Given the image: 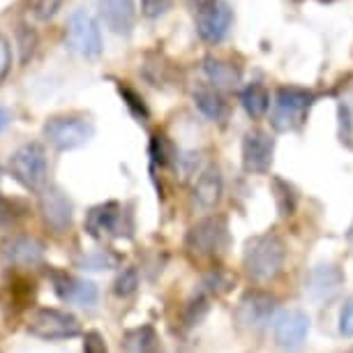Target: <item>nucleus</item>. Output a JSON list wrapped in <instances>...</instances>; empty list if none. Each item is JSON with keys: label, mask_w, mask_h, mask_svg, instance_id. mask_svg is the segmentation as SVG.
<instances>
[{"label": "nucleus", "mask_w": 353, "mask_h": 353, "mask_svg": "<svg viewBox=\"0 0 353 353\" xmlns=\"http://www.w3.org/2000/svg\"><path fill=\"white\" fill-rule=\"evenodd\" d=\"M316 102V92L301 85H279L270 104V125L275 132L289 134L298 132L307 123L312 106Z\"/></svg>", "instance_id": "nucleus-1"}, {"label": "nucleus", "mask_w": 353, "mask_h": 353, "mask_svg": "<svg viewBox=\"0 0 353 353\" xmlns=\"http://www.w3.org/2000/svg\"><path fill=\"white\" fill-rule=\"evenodd\" d=\"M286 259L284 241L277 233H261L245 243V254H243V268L248 272L250 279L263 284L275 279L282 272Z\"/></svg>", "instance_id": "nucleus-2"}, {"label": "nucleus", "mask_w": 353, "mask_h": 353, "mask_svg": "<svg viewBox=\"0 0 353 353\" xmlns=\"http://www.w3.org/2000/svg\"><path fill=\"white\" fill-rule=\"evenodd\" d=\"M12 178L28 192H42L49 181V162L42 143H23L10 155Z\"/></svg>", "instance_id": "nucleus-3"}, {"label": "nucleus", "mask_w": 353, "mask_h": 353, "mask_svg": "<svg viewBox=\"0 0 353 353\" xmlns=\"http://www.w3.org/2000/svg\"><path fill=\"white\" fill-rule=\"evenodd\" d=\"M26 330L44 342H65L81 335V323L74 314L56 307H39L30 314Z\"/></svg>", "instance_id": "nucleus-4"}, {"label": "nucleus", "mask_w": 353, "mask_h": 353, "mask_svg": "<svg viewBox=\"0 0 353 353\" xmlns=\"http://www.w3.org/2000/svg\"><path fill=\"white\" fill-rule=\"evenodd\" d=\"M229 245V226L222 215L196 222L185 236V250L196 259H212L222 254Z\"/></svg>", "instance_id": "nucleus-5"}, {"label": "nucleus", "mask_w": 353, "mask_h": 353, "mask_svg": "<svg viewBox=\"0 0 353 353\" xmlns=\"http://www.w3.org/2000/svg\"><path fill=\"white\" fill-rule=\"evenodd\" d=\"M44 139L56 150L81 148L95 137V125L83 116H53L44 123Z\"/></svg>", "instance_id": "nucleus-6"}, {"label": "nucleus", "mask_w": 353, "mask_h": 353, "mask_svg": "<svg viewBox=\"0 0 353 353\" xmlns=\"http://www.w3.org/2000/svg\"><path fill=\"white\" fill-rule=\"evenodd\" d=\"M128 212L118 201H106L92 205L85 215V231L95 241H104V238H123L132 236V224L125 222Z\"/></svg>", "instance_id": "nucleus-7"}, {"label": "nucleus", "mask_w": 353, "mask_h": 353, "mask_svg": "<svg viewBox=\"0 0 353 353\" xmlns=\"http://www.w3.org/2000/svg\"><path fill=\"white\" fill-rule=\"evenodd\" d=\"M68 46L81 58H97L102 53V32H99L95 19L85 12H74L68 19V30H65Z\"/></svg>", "instance_id": "nucleus-8"}, {"label": "nucleus", "mask_w": 353, "mask_h": 353, "mask_svg": "<svg viewBox=\"0 0 353 353\" xmlns=\"http://www.w3.org/2000/svg\"><path fill=\"white\" fill-rule=\"evenodd\" d=\"M233 26V10L224 0H210L196 10V32L203 42L219 44Z\"/></svg>", "instance_id": "nucleus-9"}, {"label": "nucleus", "mask_w": 353, "mask_h": 353, "mask_svg": "<svg viewBox=\"0 0 353 353\" xmlns=\"http://www.w3.org/2000/svg\"><path fill=\"white\" fill-rule=\"evenodd\" d=\"M49 279H51L53 293H56L63 303L79 305V307H95L99 301V289L90 279L70 275V272H65V270H51Z\"/></svg>", "instance_id": "nucleus-10"}, {"label": "nucleus", "mask_w": 353, "mask_h": 353, "mask_svg": "<svg viewBox=\"0 0 353 353\" xmlns=\"http://www.w3.org/2000/svg\"><path fill=\"white\" fill-rule=\"evenodd\" d=\"M37 194L44 224L56 233L68 231L72 226V219H74V203H72V199L58 185H46Z\"/></svg>", "instance_id": "nucleus-11"}, {"label": "nucleus", "mask_w": 353, "mask_h": 353, "mask_svg": "<svg viewBox=\"0 0 353 353\" xmlns=\"http://www.w3.org/2000/svg\"><path fill=\"white\" fill-rule=\"evenodd\" d=\"M272 157H275V139L263 130H250L243 139V169L263 176L270 171Z\"/></svg>", "instance_id": "nucleus-12"}, {"label": "nucleus", "mask_w": 353, "mask_h": 353, "mask_svg": "<svg viewBox=\"0 0 353 353\" xmlns=\"http://www.w3.org/2000/svg\"><path fill=\"white\" fill-rule=\"evenodd\" d=\"M272 330H275V339L277 344L282 346L284 351L296 353L305 346V339H307L310 332V316L301 310H284L279 312L272 321Z\"/></svg>", "instance_id": "nucleus-13"}, {"label": "nucleus", "mask_w": 353, "mask_h": 353, "mask_svg": "<svg viewBox=\"0 0 353 353\" xmlns=\"http://www.w3.org/2000/svg\"><path fill=\"white\" fill-rule=\"evenodd\" d=\"M277 310V301L265 291H248L236 307V319L248 328H263L270 323Z\"/></svg>", "instance_id": "nucleus-14"}, {"label": "nucleus", "mask_w": 353, "mask_h": 353, "mask_svg": "<svg viewBox=\"0 0 353 353\" xmlns=\"http://www.w3.org/2000/svg\"><path fill=\"white\" fill-rule=\"evenodd\" d=\"M0 259L5 265L32 268V265L42 263L44 243L35 236H14L0 245Z\"/></svg>", "instance_id": "nucleus-15"}, {"label": "nucleus", "mask_w": 353, "mask_h": 353, "mask_svg": "<svg viewBox=\"0 0 353 353\" xmlns=\"http://www.w3.org/2000/svg\"><path fill=\"white\" fill-rule=\"evenodd\" d=\"M344 284V275L337 265L332 263H321L316 268H312L310 277H307V293L312 301L316 303H325L330 298H335L339 289Z\"/></svg>", "instance_id": "nucleus-16"}, {"label": "nucleus", "mask_w": 353, "mask_h": 353, "mask_svg": "<svg viewBox=\"0 0 353 353\" xmlns=\"http://www.w3.org/2000/svg\"><path fill=\"white\" fill-rule=\"evenodd\" d=\"M99 14L104 26L116 35H130L137 23L134 0H99Z\"/></svg>", "instance_id": "nucleus-17"}, {"label": "nucleus", "mask_w": 353, "mask_h": 353, "mask_svg": "<svg viewBox=\"0 0 353 353\" xmlns=\"http://www.w3.org/2000/svg\"><path fill=\"white\" fill-rule=\"evenodd\" d=\"M222 173H219L217 166H205V169L199 173L194 190H192V201L199 210H212L222 199Z\"/></svg>", "instance_id": "nucleus-18"}, {"label": "nucleus", "mask_w": 353, "mask_h": 353, "mask_svg": "<svg viewBox=\"0 0 353 353\" xmlns=\"http://www.w3.org/2000/svg\"><path fill=\"white\" fill-rule=\"evenodd\" d=\"M201 70L215 88H236L243 79V70L236 63L217 56H205L201 61Z\"/></svg>", "instance_id": "nucleus-19"}, {"label": "nucleus", "mask_w": 353, "mask_h": 353, "mask_svg": "<svg viewBox=\"0 0 353 353\" xmlns=\"http://www.w3.org/2000/svg\"><path fill=\"white\" fill-rule=\"evenodd\" d=\"M125 353H162V339L152 325H139L125 332L123 337Z\"/></svg>", "instance_id": "nucleus-20"}, {"label": "nucleus", "mask_w": 353, "mask_h": 353, "mask_svg": "<svg viewBox=\"0 0 353 353\" xmlns=\"http://www.w3.org/2000/svg\"><path fill=\"white\" fill-rule=\"evenodd\" d=\"M194 104L208 121L222 123L224 118L229 116V104H226L224 95L215 85H212V88H199L194 92Z\"/></svg>", "instance_id": "nucleus-21"}, {"label": "nucleus", "mask_w": 353, "mask_h": 353, "mask_svg": "<svg viewBox=\"0 0 353 353\" xmlns=\"http://www.w3.org/2000/svg\"><path fill=\"white\" fill-rule=\"evenodd\" d=\"M241 104L250 118H261L270 109V92L261 83H250L241 90Z\"/></svg>", "instance_id": "nucleus-22"}, {"label": "nucleus", "mask_w": 353, "mask_h": 353, "mask_svg": "<svg viewBox=\"0 0 353 353\" xmlns=\"http://www.w3.org/2000/svg\"><path fill=\"white\" fill-rule=\"evenodd\" d=\"M337 137L339 143L353 152V90L342 95L337 102Z\"/></svg>", "instance_id": "nucleus-23"}, {"label": "nucleus", "mask_w": 353, "mask_h": 353, "mask_svg": "<svg viewBox=\"0 0 353 353\" xmlns=\"http://www.w3.org/2000/svg\"><path fill=\"white\" fill-rule=\"evenodd\" d=\"M178 148H176V143L171 141L166 134H155L150 139V157H152V162L159 164V166H176L178 162Z\"/></svg>", "instance_id": "nucleus-24"}, {"label": "nucleus", "mask_w": 353, "mask_h": 353, "mask_svg": "<svg viewBox=\"0 0 353 353\" xmlns=\"http://www.w3.org/2000/svg\"><path fill=\"white\" fill-rule=\"evenodd\" d=\"M26 217H28V205L21 199L0 196V229H17Z\"/></svg>", "instance_id": "nucleus-25"}, {"label": "nucleus", "mask_w": 353, "mask_h": 353, "mask_svg": "<svg viewBox=\"0 0 353 353\" xmlns=\"http://www.w3.org/2000/svg\"><path fill=\"white\" fill-rule=\"evenodd\" d=\"M272 196H275L277 210L282 217H289L296 212V205H298L296 190L286 181H282V178H272Z\"/></svg>", "instance_id": "nucleus-26"}, {"label": "nucleus", "mask_w": 353, "mask_h": 353, "mask_svg": "<svg viewBox=\"0 0 353 353\" xmlns=\"http://www.w3.org/2000/svg\"><path fill=\"white\" fill-rule=\"evenodd\" d=\"M118 92H121V97H123V102H125V106L130 109V113L134 118H139L141 123H145L148 121V106H145V102H143V97L139 95L137 90H132L130 85H118Z\"/></svg>", "instance_id": "nucleus-27"}, {"label": "nucleus", "mask_w": 353, "mask_h": 353, "mask_svg": "<svg viewBox=\"0 0 353 353\" xmlns=\"http://www.w3.org/2000/svg\"><path fill=\"white\" fill-rule=\"evenodd\" d=\"M139 289V270L137 268H123L121 275L116 277V282H113V293H116L118 298H130L134 296Z\"/></svg>", "instance_id": "nucleus-28"}, {"label": "nucleus", "mask_w": 353, "mask_h": 353, "mask_svg": "<svg viewBox=\"0 0 353 353\" xmlns=\"http://www.w3.org/2000/svg\"><path fill=\"white\" fill-rule=\"evenodd\" d=\"M65 0H32V14H35L39 21H49L61 12Z\"/></svg>", "instance_id": "nucleus-29"}, {"label": "nucleus", "mask_w": 353, "mask_h": 353, "mask_svg": "<svg viewBox=\"0 0 353 353\" xmlns=\"http://www.w3.org/2000/svg\"><path fill=\"white\" fill-rule=\"evenodd\" d=\"M83 353H109L106 349V339L102 337V332L88 330L83 335Z\"/></svg>", "instance_id": "nucleus-30"}, {"label": "nucleus", "mask_w": 353, "mask_h": 353, "mask_svg": "<svg viewBox=\"0 0 353 353\" xmlns=\"http://www.w3.org/2000/svg\"><path fill=\"white\" fill-rule=\"evenodd\" d=\"M171 8V0H141V14L145 19H159Z\"/></svg>", "instance_id": "nucleus-31"}, {"label": "nucleus", "mask_w": 353, "mask_h": 353, "mask_svg": "<svg viewBox=\"0 0 353 353\" xmlns=\"http://www.w3.org/2000/svg\"><path fill=\"white\" fill-rule=\"evenodd\" d=\"M10 68H12V49L8 39L0 35V81L8 77Z\"/></svg>", "instance_id": "nucleus-32"}, {"label": "nucleus", "mask_w": 353, "mask_h": 353, "mask_svg": "<svg viewBox=\"0 0 353 353\" xmlns=\"http://www.w3.org/2000/svg\"><path fill=\"white\" fill-rule=\"evenodd\" d=\"M113 261H116L113 256L104 254V252H97V254H92V256H85L83 259V265L88 270H102V268H109Z\"/></svg>", "instance_id": "nucleus-33"}, {"label": "nucleus", "mask_w": 353, "mask_h": 353, "mask_svg": "<svg viewBox=\"0 0 353 353\" xmlns=\"http://www.w3.org/2000/svg\"><path fill=\"white\" fill-rule=\"evenodd\" d=\"M339 330H342V335L353 337V298L342 310V316H339Z\"/></svg>", "instance_id": "nucleus-34"}, {"label": "nucleus", "mask_w": 353, "mask_h": 353, "mask_svg": "<svg viewBox=\"0 0 353 353\" xmlns=\"http://www.w3.org/2000/svg\"><path fill=\"white\" fill-rule=\"evenodd\" d=\"M12 123V113L10 109H5V106H0V134H3L5 130H8V125Z\"/></svg>", "instance_id": "nucleus-35"}, {"label": "nucleus", "mask_w": 353, "mask_h": 353, "mask_svg": "<svg viewBox=\"0 0 353 353\" xmlns=\"http://www.w3.org/2000/svg\"><path fill=\"white\" fill-rule=\"evenodd\" d=\"M205 3H210V0H199V8H201V5H205Z\"/></svg>", "instance_id": "nucleus-36"}, {"label": "nucleus", "mask_w": 353, "mask_h": 353, "mask_svg": "<svg viewBox=\"0 0 353 353\" xmlns=\"http://www.w3.org/2000/svg\"><path fill=\"white\" fill-rule=\"evenodd\" d=\"M349 241H351V245H353V229H351V233H349Z\"/></svg>", "instance_id": "nucleus-37"}, {"label": "nucleus", "mask_w": 353, "mask_h": 353, "mask_svg": "<svg viewBox=\"0 0 353 353\" xmlns=\"http://www.w3.org/2000/svg\"><path fill=\"white\" fill-rule=\"evenodd\" d=\"M325 3H332V0H325Z\"/></svg>", "instance_id": "nucleus-38"}]
</instances>
